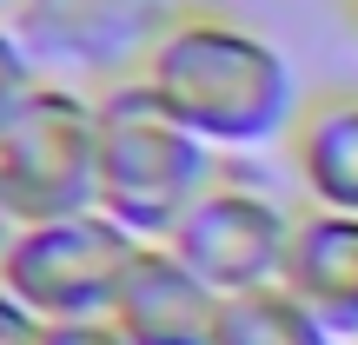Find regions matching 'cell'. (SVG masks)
<instances>
[{"label": "cell", "mask_w": 358, "mask_h": 345, "mask_svg": "<svg viewBox=\"0 0 358 345\" xmlns=\"http://www.w3.org/2000/svg\"><path fill=\"white\" fill-rule=\"evenodd\" d=\"M140 80L219 160L285 146L306 113L292 53L226 7H179L153 40Z\"/></svg>", "instance_id": "1"}, {"label": "cell", "mask_w": 358, "mask_h": 345, "mask_svg": "<svg viewBox=\"0 0 358 345\" xmlns=\"http://www.w3.org/2000/svg\"><path fill=\"white\" fill-rule=\"evenodd\" d=\"M93 100H100V213L133 239H173V226L219 179V153L140 73L100 87Z\"/></svg>", "instance_id": "2"}, {"label": "cell", "mask_w": 358, "mask_h": 345, "mask_svg": "<svg viewBox=\"0 0 358 345\" xmlns=\"http://www.w3.org/2000/svg\"><path fill=\"white\" fill-rule=\"evenodd\" d=\"M0 186L27 226L100 213V100L73 80H40L0 133Z\"/></svg>", "instance_id": "3"}, {"label": "cell", "mask_w": 358, "mask_h": 345, "mask_svg": "<svg viewBox=\"0 0 358 345\" xmlns=\"http://www.w3.org/2000/svg\"><path fill=\"white\" fill-rule=\"evenodd\" d=\"M146 239H133L127 226H113L106 213H66L40 219L0 259L7 293L34 312L40 325H73V319H113L120 279H127L133 253Z\"/></svg>", "instance_id": "4"}, {"label": "cell", "mask_w": 358, "mask_h": 345, "mask_svg": "<svg viewBox=\"0 0 358 345\" xmlns=\"http://www.w3.org/2000/svg\"><path fill=\"white\" fill-rule=\"evenodd\" d=\"M299 213L252 173H219L206 199L173 226V253L213 286L219 299L259 293V286L285 279V253H292Z\"/></svg>", "instance_id": "5"}, {"label": "cell", "mask_w": 358, "mask_h": 345, "mask_svg": "<svg viewBox=\"0 0 358 345\" xmlns=\"http://www.w3.org/2000/svg\"><path fill=\"white\" fill-rule=\"evenodd\" d=\"M173 13V0H13L7 27L27 40L47 80H73L100 93L140 73Z\"/></svg>", "instance_id": "6"}, {"label": "cell", "mask_w": 358, "mask_h": 345, "mask_svg": "<svg viewBox=\"0 0 358 345\" xmlns=\"http://www.w3.org/2000/svg\"><path fill=\"white\" fill-rule=\"evenodd\" d=\"M219 312H226V299L166 239H146L133 253L113 299V325L133 345H219Z\"/></svg>", "instance_id": "7"}, {"label": "cell", "mask_w": 358, "mask_h": 345, "mask_svg": "<svg viewBox=\"0 0 358 345\" xmlns=\"http://www.w3.org/2000/svg\"><path fill=\"white\" fill-rule=\"evenodd\" d=\"M285 293L312 312L338 345H358V213L306 206L285 253Z\"/></svg>", "instance_id": "8"}, {"label": "cell", "mask_w": 358, "mask_h": 345, "mask_svg": "<svg viewBox=\"0 0 358 345\" xmlns=\"http://www.w3.org/2000/svg\"><path fill=\"white\" fill-rule=\"evenodd\" d=\"M285 153H292V179L306 192V206L358 213V93H319V100H306Z\"/></svg>", "instance_id": "9"}, {"label": "cell", "mask_w": 358, "mask_h": 345, "mask_svg": "<svg viewBox=\"0 0 358 345\" xmlns=\"http://www.w3.org/2000/svg\"><path fill=\"white\" fill-rule=\"evenodd\" d=\"M219 345H338V339L325 332L285 286H259V293L226 299V312H219Z\"/></svg>", "instance_id": "10"}, {"label": "cell", "mask_w": 358, "mask_h": 345, "mask_svg": "<svg viewBox=\"0 0 358 345\" xmlns=\"http://www.w3.org/2000/svg\"><path fill=\"white\" fill-rule=\"evenodd\" d=\"M40 80H47V73H40V60L27 53V40L13 34L7 20H0V133H7V127H13V113L34 100Z\"/></svg>", "instance_id": "11"}, {"label": "cell", "mask_w": 358, "mask_h": 345, "mask_svg": "<svg viewBox=\"0 0 358 345\" xmlns=\"http://www.w3.org/2000/svg\"><path fill=\"white\" fill-rule=\"evenodd\" d=\"M40 345H133L113 319H73V325H47Z\"/></svg>", "instance_id": "12"}, {"label": "cell", "mask_w": 358, "mask_h": 345, "mask_svg": "<svg viewBox=\"0 0 358 345\" xmlns=\"http://www.w3.org/2000/svg\"><path fill=\"white\" fill-rule=\"evenodd\" d=\"M40 332H47V325H40L34 312L7 293V279H0V345H40Z\"/></svg>", "instance_id": "13"}, {"label": "cell", "mask_w": 358, "mask_h": 345, "mask_svg": "<svg viewBox=\"0 0 358 345\" xmlns=\"http://www.w3.org/2000/svg\"><path fill=\"white\" fill-rule=\"evenodd\" d=\"M27 232V219H20V206H13V192L0 186V259H7V246Z\"/></svg>", "instance_id": "14"}, {"label": "cell", "mask_w": 358, "mask_h": 345, "mask_svg": "<svg viewBox=\"0 0 358 345\" xmlns=\"http://www.w3.org/2000/svg\"><path fill=\"white\" fill-rule=\"evenodd\" d=\"M352 34H358V0H352Z\"/></svg>", "instance_id": "15"}, {"label": "cell", "mask_w": 358, "mask_h": 345, "mask_svg": "<svg viewBox=\"0 0 358 345\" xmlns=\"http://www.w3.org/2000/svg\"><path fill=\"white\" fill-rule=\"evenodd\" d=\"M7 7H13V0H0V20H7Z\"/></svg>", "instance_id": "16"}]
</instances>
